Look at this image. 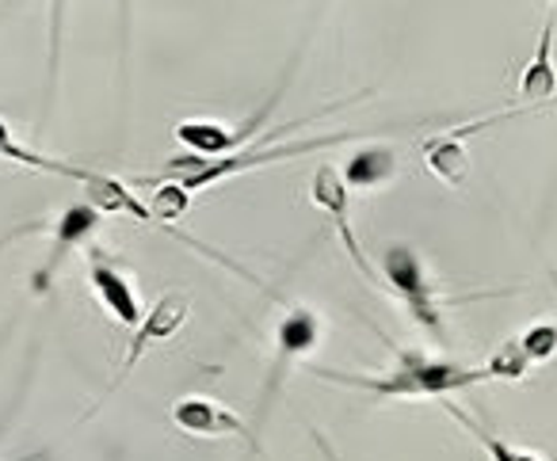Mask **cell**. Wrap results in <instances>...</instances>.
Masks as SVG:
<instances>
[{"instance_id":"cell-15","label":"cell","mask_w":557,"mask_h":461,"mask_svg":"<svg viewBox=\"0 0 557 461\" xmlns=\"http://www.w3.org/2000/svg\"><path fill=\"white\" fill-rule=\"evenodd\" d=\"M149 191V207H153L157 222L169 225V229H180V217L187 214V207H191V191H187L180 179H146L141 184Z\"/></svg>"},{"instance_id":"cell-1","label":"cell","mask_w":557,"mask_h":461,"mask_svg":"<svg viewBox=\"0 0 557 461\" xmlns=\"http://www.w3.org/2000/svg\"><path fill=\"white\" fill-rule=\"evenodd\" d=\"M310 374L325 377L333 385L374 393V397H435V400L488 382L485 366H462V362L432 359V354L405 351V347H394V366L386 374H348V370H329V366H310Z\"/></svg>"},{"instance_id":"cell-16","label":"cell","mask_w":557,"mask_h":461,"mask_svg":"<svg viewBox=\"0 0 557 461\" xmlns=\"http://www.w3.org/2000/svg\"><path fill=\"white\" fill-rule=\"evenodd\" d=\"M443 408H447V412L455 415L458 423H462V427H466V435H473V438H478V446H481V450H485L493 461H542L539 453H531V450H519V446H511V443H504V438H496L493 431H485L478 420H473L470 412H466V408L450 404L447 397H443Z\"/></svg>"},{"instance_id":"cell-5","label":"cell","mask_w":557,"mask_h":461,"mask_svg":"<svg viewBox=\"0 0 557 461\" xmlns=\"http://www.w3.org/2000/svg\"><path fill=\"white\" fill-rule=\"evenodd\" d=\"M321 339V321L313 309L306 306H290L287 313L278 316L275 324V359H271V374L268 382H263V393H260V404H256V423L268 420V404L275 400L278 385H283V377H287V370L295 366V362H302L306 354L318 347Z\"/></svg>"},{"instance_id":"cell-18","label":"cell","mask_w":557,"mask_h":461,"mask_svg":"<svg viewBox=\"0 0 557 461\" xmlns=\"http://www.w3.org/2000/svg\"><path fill=\"white\" fill-rule=\"evenodd\" d=\"M519 347L527 351L531 362H546L557 354V324L542 321V324H531V328L519 336Z\"/></svg>"},{"instance_id":"cell-17","label":"cell","mask_w":557,"mask_h":461,"mask_svg":"<svg viewBox=\"0 0 557 461\" xmlns=\"http://www.w3.org/2000/svg\"><path fill=\"white\" fill-rule=\"evenodd\" d=\"M0 161L24 164V169H35V172H54V176L65 172V161H54V157H42V153H35V149L20 146L4 119H0Z\"/></svg>"},{"instance_id":"cell-2","label":"cell","mask_w":557,"mask_h":461,"mask_svg":"<svg viewBox=\"0 0 557 461\" xmlns=\"http://www.w3.org/2000/svg\"><path fill=\"white\" fill-rule=\"evenodd\" d=\"M298 123H283L275 134L260 141V146H245L240 153H222V157H195V153H180L164 164L172 179L187 187V191H199V187L210 184H222L230 176H240V172H252L263 169V164H278V161H290V157H306V153H318V149H333L344 146V141L359 138V130H341V134H325V138H306V141H290V146H278V138L287 130H295Z\"/></svg>"},{"instance_id":"cell-19","label":"cell","mask_w":557,"mask_h":461,"mask_svg":"<svg viewBox=\"0 0 557 461\" xmlns=\"http://www.w3.org/2000/svg\"><path fill=\"white\" fill-rule=\"evenodd\" d=\"M62 4H65V0H58V4H54V20H50V77H47V88H50V92H47V100L54 96L58 54H62V50H58V47H62Z\"/></svg>"},{"instance_id":"cell-4","label":"cell","mask_w":557,"mask_h":461,"mask_svg":"<svg viewBox=\"0 0 557 461\" xmlns=\"http://www.w3.org/2000/svg\"><path fill=\"white\" fill-rule=\"evenodd\" d=\"M382 278H386L389 294L405 301V309L412 313V321L424 332H432L435 339H443V298L432 286L424 271V260L417 256L412 245H394L382 252Z\"/></svg>"},{"instance_id":"cell-12","label":"cell","mask_w":557,"mask_h":461,"mask_svg":"<svg viewBox=\"0 0 557 461\" xmlns=\"http://www.w3.org/2000/svg\"><path fill=\"white\" fill-rule=\"evenodd\" d=\"M496 123V119H485V123H470L458 126V130L435 134V138L424 141V164L432 176H440L447 187H462L466 176H470V149H466V138L478 134L481 126Z\"/></svg>"},{"instance_id":"cell-3","label":"cell","mask_w":557,"mask_h":461,"mask_svg":"<svg viewBox=\"0 0 557 461\" xmlns=\"http://www.w3.org/2000/svg\"><path fill=\"white\" fill-rule=\"evenodd\" d=\"M65 179H77L81 184V191H85V202H92L100 214H119V217H134V222H141V225H149V229H161V233H169V237H176L180 245H187V248H195L199 256H207V260H214V263H222V267H230L233 275H240L245 283H252V286H263L256 275H248L245 267H240L237 260H230V256H222V252H214V248H207V245H199L195 237H187V233H180V229H169V225H161L157 222V214H153V207L149 202H141L138 195L131 191V184L126 179H119V176H111V172H100V169H81V164H70L65 161V172H62ZM268 290V286H263Z\"/></svg>"},{"instance_id":"cell-7","label":"cell","mask_w":557,"mask_h":461,"mask_svg":"<svg viewBox=\"0 0 557 461\" xmlns=\"http://www.w3.org/2000/svg\"><path fill=\"white\" fill-rule=\"evenodd\" d=\"M310 199L318 202L321 210H325L329 217H333V229L336 237H341L344 252L351 256V263H356L359 271H363L371 283H379V271L367 263L363 248H359L356 233H351V222H348V179H344L341 169H333V164H321L318 172H313V184H310Z\"/></svg>"},{"instance_id":"cell-14","label":"cell","mask_w":557,"mask_h":461,"mask_svg":"<svg viewBox=\"0 0 557 461\" xmlns=\"http://www.w3.org/2000/svg\"><path fill=\"white\" fill-rule=\"evenodd\" d=\"M394 172H397V157L382 146L359 149V153L344 164V179H348V187H379V184H386Z\"/></svg>"},{"instance_id":"cell-10","label":"cell","mask_w":557,"mask_h":461,"mask_svg":"<svg viewBox=\"0 0 557 461\" xmlns=\"http://www.w3.org/2000/svg\"><path fill=\"white\" fill-rule=\"evenodd\" d=\"M88 283H92V290H96V298H100V306L108 309V313L115 316L119 324H126V328L141 324V301H138V294H134V283L123 275V271L115 267V263L108 260V256L100 252V248H92V267H88Z\"/></svg>"},{"instance_id":"cell-9","label":"cell","mask_w":557,"mask_h":461,"mask_svg":"<svg viewBox=\"0 0 557 461\" xmlns=\"http://www.w3.org/2000/svg\"><path fill=\"white\" fill-rule=\"evenodd\" d=\"M187 313H191V298H187V294H164V298L149 309V316H141L138 332H134V339H131V351H126V359H123V370H119V377L111 382L108 397L134 374V370H138V362H141V354L149 351V344H161V339L176 336V332L184 328Z\"/></svg>"},{"instance_id":"cell-6","label":"cell","mask_w":557,"mask_h":461,"mask_svg":"<svg viewBox=\"0 0 557 461\" xmlns=\"http://www.w3.org/2000/svg\"><path fill=\"white\" fill-rule=\"evenodd\" d=\"M290 80V70L283 73V80H278V88L271 92V100L263 103L256 115L245 119V126H237V130H230V126L222 123H210V119H187V123H180L176 130V141L180 146H187L195 157H222V153H237L240 146H245L248 138H252L256 130L263 126V119H271V111L278 108V100H283V88H287Z\"/></svg>"},{"instance_id":"cell-13","label":"cell","mask_w":557,"mask_h":461,"mask_svg":"<svg viewBox=\"0 0 557 461\" xmlns=\"http://www.w3.org/2000/svg\"><path fill=\"white\" fill-rule=\"evenodd\" d=\"M103 222V214L92 207V202H77V207H70L62 217H58V233H54V248H50L47 263L39 267V275H35V290H47L50 278H54V271L65 263V256L73 252L77 245H85L88 237L96 233V225Z\"/></svg>"},{"instance_id":"cell-8","label":"cell","mask_w":557,"mask_h":461,"mask_svg":"<svg viewBox=\"0 0 557 461\" xmlns=\"http://www.w3.org/2000/svg\"><path fill=\"white\" fill-rule=\"evenodd\" d=\"M172 423L187 435H199V438H222V435H233L240 443H248V450L260 453V438L256 431L240 420L237 412H230L225 404L210 397H184L180 404H172Z\"/></svg>"},{"instance_id":"cell-11","label":"cell","mask_w":557,"mask_h":461,"mask_svg":"<svg viewBox=\"0 0 557 461\" xmlns=\"http://www.w3.org/2000/svg\"><path fill=\"white\" fill-rule=\"evenodd\" d=\"M554 32H557V16L546 12V24H542L539 47H534V58L523 65L519 73L516 96L527 111L539 108V103H549L557 96V65H554Z\"/></svg>"}]
</instances>
